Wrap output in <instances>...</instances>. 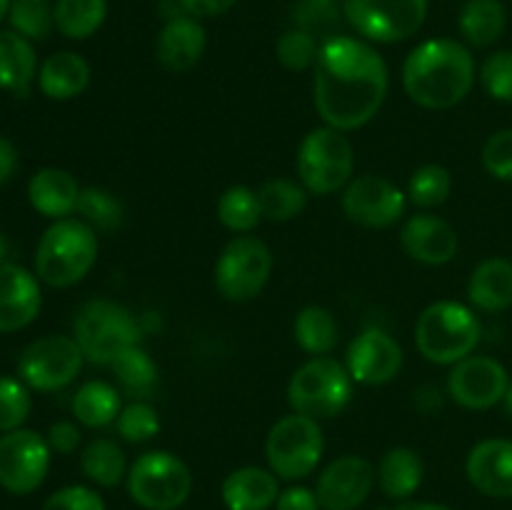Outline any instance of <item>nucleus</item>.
<instances>
[{"label":"nucleus","instance_id":"f3484780","mask_svg":"<svg viewBox=\"0 0 512 510\" xmlns=\"http://www.w3.org/2000/svg\"><path fill=\"white\" fill-rule=\"evenodd\" d=\"M345 368L358 385H385L403 368V348L385 330L368 328L350 340Z\"/></svg>","mask_w":512,"mask_h":510},{"label":"nucleus","instance_id":"c03bdc74","mask_svg":"<svg viewBox=\"0 0 512 510\" xmlns=\"http://www.w3.org/2000/svg\"><path fill=\"white\" fill-rule=\"evenodd\" d=\"M483 168L495 180L512 183V128L498 130L483 145Z\"/></svg>","mask_w":512,"mask_h":510},{"label":"nucleus","instance_id":"f03ea898","mask_svg":"<svg viewBox=\"0 0 512 510\" xmlns=\"http://www.w3.org/2000/svg\"><path fill=\"white\" fill-rule=\"evenodd\" d=\"M478 68L468 45L453 38H430L415 45L403 63V90L415 105L448 110L473 90Z\"/></svg>","mask_w":512,"mask_h":510},{"label":"nucleus","instance_id":"c85d7f7f","mask_svg":"<svg viewBox=\"0 0 512 510\" xmlns=\"http://www.w3.org/2000/svg\"><path fill=\"white\" fill-rule=\"evenodd\" d=\"M123 410V395L105 380H88L73 395V415L85 428H108Z\"/></svg>","mask_w":512,"mask_h":510},{"label":"nucleus","instance_id":"a18cd8bd","mask_svg":"<svg viewBox=\"0 0 512 510\" xmlns=\"http://www.w3.org/2000/svg\"><path fill=\"white\" fill-rule=\"evenodd\" d=\"M40 510H105V503L88 485H68L55 490Z\"/></svg>","mask_w":512,"mask_h":510},{"label":"nucleus","instance_id":"ea45409f","mask_svg":"<svg viewBox=\"0 0 512 510\" xmlns=\"http://www.w3.org/2000/svg\"><path fill=\"white\" fill-rule=\"evenodd\" d=\"M33 410L30 388L20 378L0 375V435L23 428Z\"/></svg>","mask_w":512,"mask_h":510},{"label":"nucleus","instance_id":"3c124183","mask_svg":"<svg viewBox=\"0 0 512 510\" xmlns=\"http://www.w3.org/2000/svg\"><path fill=\"white\" fill-rule=\"evenodd\" d=\"M158 13L163 15L165 23H168V20H175V18H183V15H190L183 0H160Z\"/></svg>","mask_w":512,"mask_h":510},{"label":"nucleus","instance_id":"423d86ee","mask_svg":"<svg viewBox=\"0 0 512 510\" xmlns=\"http://www.w3.org/2000/svg\"><path fill=\"white\" fill-rule=\"evenodd\" d=\"M355 380L348 368L330 355H315L300 365L288 383V403L293 413L313 420H330L348 408Z\"/></svg>","mask_w":512,"mask_h":510},{"label":"nucleus","instance_id":"4468645a","mask_svg":"<svg viewBox=\"0 0 512 510\" xmlns=\"http://www.w3.org/2000/svg\"><path fill=\"white\" fill-rule=\"evenodd\" d=\"M343 213L365 228H390L408 205V193L383 175H358L343 188Z\"/></svg>","mask_w":512,"mask_h":510},{"label":"nucleus","instance_id":"a878e982","mask_svg":"<svg viewBox=\"0 0 512 510\" xmlns=\"http://www.w3.org/2000/svg\"><path fill=\"white\" fill-rule=\"evenodd\" d=\"M468 300L485 313H500L512 305V260L488 258L468 280Z\"/></svg>","mask_w":512,"mask_h":510},{"label":"nucleus","instance_id":"8fccbe9b","mask_svg":"<svg viewBox=\"0 0 512 510\" xmlns=\"http://www.w3.org/2000/svg\"><path fill=\"white\" fill-rule=\"evenodd\" d=\"M18 170V150L8 138L0 135V185L8 183Z\"/></svg>","mask_w":512,"mask_h":510},{"label":"nucleus","instance_id":"de8ad7c7","mask_svg":"<svg viewBox=\"0 0 512 510\" xmlns=\"http://www.w3.org/2000/svg\"><path fill=\"white\" fill-rule=\"evenodd\" d=\"M275 510H320V500L315 490L305 488V485H290V488L280 490Z\"/></svg>","mask_w":512,"mask_h":510},{"label":"nucleus","instance_id":"09e8293b","mask_svg":"<svg viewBox=\"0 0 512 510\" xmlns=\"http://www.w3.org/2000/svg\"><path fill=\"white\" fill-rule=\"evenodd\" d=\"M188 13L193 18H218V15H225L230 8H233L238 0H183Z\"/></svg>","mask_w":512,"mask_h":510},{"label":"nucleus","instance_id":"bb28decb","mask_svg":"<svg viewBox=\"0 0 512 510\" xmlns=\"http://www.w3.org/2000/svg\"><path fill=\"white\" fill-rule=\"evenodd\" d=\"M375 473H378V485L380 490H383L385 498L408 500L413 498L420 490V485H423L425 465L423 458H420L413 448L398 445V448H390L388 453L380 458Z\"/></svg>","mask_w":512,"mask_h":510},{"label":"nucleus","instance_id":"72a5a7b5","mask_svg":"<svg viewBox=\"0 0 512 510\" xmlns=\"http://www.w3.org/2000/svg\"><path fill=\"white\" fill-rule=\"evenodd\" d=\"M218 220L223 223V228H228L235 235H248L263 220V210H260L258 190L248 188V185H230L228 190H223V195L218 198Z\"/></svg>","mask_w":512,"mask_h":510},{"label":"nucleus","instance_id":"b1692460","mask_svg":"<svg viewBox=\"0 0 512 510\" xmlns=\"http://www.w3.org/2000/svg\"><path fill=\"white\" fill-rule=\"evenodd\" d=\"M90 85V65L73 50H58L40 63L38 88L48 100H73Z\"/></svg>","mask_w":512,"mask_h":510},{"label":"nucleus","instance_id":"7ed1b4c3","mask_svg":"<svg viewBox=\"0 0 512 510\" xmlns=\"http://www.w3.org/2000/svg\"><path fill=\"white\" fill-rule=\"evenodd\" d=\"M98 263V233L80 218L53 220L35 245L33 273L48 288L78 285Z\"/></svg>","mask_w":512,"mask_h":510},{"label":"nucleus","instance_id":"1a4fd4ad","mask_svg":"<svg viewBox=\"0 0 512 510\" xmlns=\"http://www.w3.org/2000/svg\"><path fill=\"white\" fill-rule=\"evenodd\" d=\"M325 438L318 420L308 415H285L265 438V458L280 480H303L318 470L323 460Z\"/></svg>","mask_w":512,"mask_h":510},{"label":"nucleus","instance_id":"5fc2aeb1","mask_svg":"<svg viewBox=\"0 0 512 510\" xmlns=\"http://www.w3.org/2000/svg\"><path fill=\"white\" fill-rule=\"evenodd\" d=\"M5 255H8V240H5V235L0 233V265L5 263Z\"/></svg>","mask_w":512,"mask_h":510},{"label":"nucleus","instance_id":"5701e85b","mask_svg":"<svg viewBox=\"0 0 512 510\" xmlns=\"http://www.w3.org/2000/svg\"><path fill=\"white\" fill-rule=\"evenodd\" d=\"M278 480L270 468L243 465L223 480L220 498L228 510H270L280 498Z\"/></svg>","mask_w":512,"mask_h":510},{"label":"nucleus","instance_id":"ddd939ff","mask_svg":"<svg viewBox=\"0 0 512 510\" xmlns=\"http://www.w3.org/2000/svg\"><path fill=\"white\" fill-rule=\"evenodd\" d=\"M50 445L38 430L18 428L0 435V488L10 495H30L45 483Z\"/></svg>","mask_w":512,"mask_h":510},{"label":"nucleus","instance_id":"0eeeda50","mask_svg":"<svg viewBox=\"0 0 512 510\" xmlns=\"http://www.w3.org/2000/svg\"><path fill=\"white\" fill-rule=\"evenodd\" d=\"M295 165L300 185L310 195H333L353 180L355 148L348 133L320 125L300 140Z\"/></svg>","mask_w":512,"mask_h":510},{"label":"nucleus","instance_id":"6ab92c4d","mask_svg":"<svg viewBox=\"0 0 512 510\" xmlns=\"http://www.w3.org/2000/svg\"><path fill=\"white\" fill-rule=\"evenodd\" d=\"M400 245L423 265H445L458 255L460 240L453 225L433 213H418L400 228Z\"/></svg>","mask_w":512,"mask_h":510},{"label":"nucleus","instance_id":"473e14b6","mask_svg":"<svg viewBox=\"0 0 512 510\" xmlns=\"http://www.w3.org/2000/svg\"><path fill=\"white\" fill-rule=\"evenodd\" d=\"M110 368H113L115 378H118L120 390L128 398L150 400L155 390H158V365L140 345L125 350Z\"/></svg>","mask_w":512,"mask_h":510},{"label":"nucleus","instance_id":"9b49d317","mask_svg":"<svg viewBox=\"0 0 512 510\" xmlns=\"http://www.w3.org/2000/svg\"><path fill=\"white\" fill-rule=\"evenodd\" d=\"M273 273V250L255 235H235L218 255L215 288L225 300L245 303L260 295Z\"/></svg>","mask_w":512,"mask_h":510},{"label":"nucleus","instance_id":"412c9836","mask_svg":"<svg viewBox=\"0 0 512 510\" xmlns=\"http://www.w3.org/2000/svg\"><path fill=\"white\" fill-rule=\"evenodd\" d=\"M205 45H208V35L200 20L193 15H183L163 25L155 43V55H158V63L170 73H188L200 63Z\"/></svg>","mask_w":512,"mask_h":510},{"label":"nucleus","instance_id":"2f4dec72","mask_svg":"<svg viewBox=\"0 0 512 510\" xmlns=\"http://www.w3.org/2000/svg\"><path fill=\"white\" fill-rule=\"evenodd\" d=\"M293 335L295 343L310 353L315 355H330L338 345V320L335 315L330 313L328 308L323 305H308V308L300 310L295 315L293 323Z\"/></svg>","mask_w":512,"mask_h":510},{"label":"nucleus","instance_id":"49530a36","mask_svg":"<svg viewBox=\"0 0 512 510\" xmlns=\"http://www.w3.org/2000/svg\"><path fill=\"white\" fill-rule=\"evenodd\" d=\"M45 440H48L50 450L58 455H70L78 450L80 440H83V435H80V428L75 423H70V420H58V423H53L48 428V435H45Z\"/></svg>","mask_w":512,"mask_h":510},{"label":"nucleus","instance_id":"20e7f679","mask_svg":"<svg viewBox=\"0 0 512 510\" xmlns=\"http://www.w3.org/2000/svg\"><path fill=\"white\" fill-rule=\"evenodd\" d=\"M483 325L473 308L458 300L430 303L415 323V348L428 363L455 365L475 353Z\"/></svg>","mask_w":512,"mask_h":510},{"label":"nucleus","instance_id":"dca6fc26","mask_svg":"<svg viewBox=\"0 0 512 510\" xmlns=\"http://www.w3.org/2000/svg\"><path fill=\"white\" fill-rule=\"evenodd\" d=\"M375 465L363 455H340L318 475L315 495L323 510H355L373 493Z\"/></svg>","mask_w":512,"mask_h":510},{"label":"nucleus","instance_id":"864d4df0","mask_svg":"<svg viewBox=\"0 0 512 510\" xmlns=\"http://www.w3.org/2000/svg\"><path fill=\"white\" fill-rule=\"evenodd\" d=\"M503 405H505V410H508V415H512V378H510V383H508V390H505Z\"/></svg>","mask_w":512,"mask_h":510},{"label":"nucleus","instance_id":"9d476101","mask_svg":"<svg viewBox=\"0 0 512 510\" xmlns=\"http://www.w3.org/2000/svg\"><path fill=\"white\" fill-rule=\"evenodd\" d=\"M343 18L368 43H400L428 18V0H343Z\"/></svg>","mask_w":512,"mask_h":510},{"label":"nucleus","instance_id":"cd10ccee","mask_svg":"<svg viewBox=\"0 0 512 510\" xmlns=\"http://www.w3.org/2000/svg\"><path fill=\"white\" fill-rule=\"evenodd\" d=\"M508 25L503 0H468L460 8L458 28L460 35L473 48H490L498 43Z\"/></svg>","mask_w":512,"mask_h":510},{"label":"nucleus","instance_id":"a19ab883","mask_svg":"<svg viewBox=\"0 0 512 510\" xmlns=\"http://www.w3.org/2000/svg\"><path fill=\"white\" fill-rule=\"evenodd\" d=\"M115 430L125 443H145L160 433V415L148 400H133V403L123 405L118 420H115Z\"/></svg>","mask_w":512,"mask_h":510},{"label":"nucleus","instance_id":"7c9ffc66","mask_svg":"<svg viewBox=\"0 0 512 510\" xmlns=\"http://www.w3.org/2000/svg\"><path fill=\"white\" fill-rule=\"evenodd\" d=\"M55 30L70 40H88L108 18V0H55Z\"/></svg>","mask_w":512,"mask_h":510},{"label":"nucleus","instance_id":"f704fd0d","mask_svg":"<svg viewBox=\"0 0 512 510\" xmlns=\"http://www.w3.org/2000/svg\"><path fill=\"white\" fill-rule=\"evenodd\" d=\"M308 190L290 178H273L260 185L258 200L265 220L273 223H288L298 218L308 205Z\"/></svg>","mask_w":512,"mask_h":510},{"label":"nucleus","instance_id":"a211bd4d","mask_svg":"<svg viewBox=\"0 0 512 510\" xmlns=\"http://www.w3.org/2000/svg\"><path fill=\"white\" fill-rule=\"evenodd\" d=\"M43 290L33 270L5 260L0 265V333H18L38 318Z\"/></svg>","mask_w":512,"mask_h":510},{"label":"nucleus","instance_id":"37998d69","mask_svg":"<svg viewBox=\"0 0 512 510\" xmlns=\"http://www.w3.org/2000/svg\"><path fill=\"white\" fill-rule=\"evenodd\" d=\"M338 3H313V0H300L293 10L295 28H303L313 35H328L333 38L335 25L340 23Z\"/></svg>","mask_w":512,"mask_h":510},{"label":"nucleus","instance_id":"e433bc0d","mask_svg":"<svg viewBox=\"0 0 512 510\" xmlns=\"http://www.w3.org/2000/svg\"><path fill=\"white\" fill-rule=\"evenodd\" d=\"M453 193V175L438 163H428L415 170L408 180V200L418 208H438Z\"/></svg>","mask_w":512,"mask_h":510},{"label":"nucleus","instance_id":"393cba45","mask_svg":"<svg viewBox=\"0 0 512 510\" xmlns=\"http://www.w3.org/2000/svg\"><path fill=\"white\" fill-rule=\"evenodd\" d=\"M38 53L28 38L15 30H0V90L28 98L38 83Z\"/></svg>","mask_w":512,"mask_h":510},{"label":"nucleus","instance_id":"4be33fe9","mask_svg":"<svg viewBox=\"0 0 512 510\" xmlns=\"http://www.w3.org/2000/svg\"><path fill=\"white\" fill-rule=\"evenodd\" d=\"M83 188L73 173L63 168H40L28 180V200L35 213L50 220L73 218Z\"/></svg>","mask_w":512,"mask_h":510},{"label":"nucleus","instance_id":"58836bf2","mask_svg":"<svg viewBox=\"0 0 512 510\" xmlns=\"http://www.w3.org/2000/svg\"><path fill=\"white\" fill-rule=\"evenodd\" d=\"M320 45L323 43L318 40V35L308 33L303 28H290L278 38L275 55H278V63L285 70L303 73V70H310L315 65L320 55Z\"/></svg>","mask_w":512,"mask_h":510},{"label":"nucleus","instance_id":"aec40b11","mask_svg":"<svg viewBox=\"0 0 512 510\" xmlns=\"http://www.w3.org/2000/svg\"><path fill=\"white\" fill-rule=\"evenodd\" d=\"M465 475L488 498H512V440L485 438L470 448Z\"/></svg>","mask_w":512,"mask_h":510},{"label":"nucleus","instance_id":"79ce46f5","mask_svg":"<svg viewBox=\"0 0 512 510\" xmlns=\"http://www.w3.org/2000/svg\"><path fill=\"white\" fill-rule=\"evenodd\" d=\"M480 85L498 103H512V50H498L480 65Z\"/></svg>","mask_w":512,"mask_h":510},{"label":"nucleus","instance_id":"6e6d98bb","mask_svg":"<svg viewBox=\"0 0 512 510\" xmlns=\"http://www.w3.org/2000/svg\"><path fill=\"white\" fill-rule=\"evenodd\" d=\"M10 3L13 0H0V23H3L5 18H8V10H10Z\"/></svg>","mask_w":512,"mask_h":510},{"label":"nucleus","instance_id":"f8f14e48","mask_svg":"<svg viewBox=\"0 0 512 510\" xmlns=\"http://www.w3.org/2000/svg\"><path fill=\"white\" fill-rule=\"evenodd\" d=\"M85 355L73 335H43L23 348L18 378L38 393H58L80 375Z\"/></svg>","mask_w":512,"mask_h":510},{"label":"nucleus","instance_id":"c9c22d12","mask_svg":"<svg viewBox=\"0 0 512 510\" xmlns=\"http://www.w3.org/2000/svg\"><path fill=\"white\" fill-rule=\"evenodd\" d=\"M78 215L95 233L98 230L100 233H110V230H118L123 225L125 208L113 190L90 185V188H83V193H80Z\"/></svg>","mask_w":512,"mask_h":510},{"label":"nucleus","instance_id":"603ef678","mask_svg":"<svg viewBox=\"0 0 512 510\" xmlns=\"http://www.w3.org/2000/svg\"><path fill=\"white\" fill-rule=\"evenodd\" d=\"M393 510H453L448 505H440V503H415V500H405V503L395 505Z\"/></svg>","mask_w":512,"mask_h":510},{"label":"nucleus","instance_id":"f257e3e1","mask_svg":"<svg viewBox=\"0 0 512 510\" xmlns=\"http://www.w3.org/2000/svg\"><path fill=\"white\" fill-rule=\"evenodd\" d=\"M388 88V63L368 40L353 35L323 40L313 65V105L323 125L343 133L363 128L383 108Z\"/></svg>","mask_w":512,"mask_h":510},{"label":"nucleus","instance_id":"2eb2a0df","mask_svg":"<svg viewBox=\"0 0 512 510\" xmlns=\"http://www.w3.org/2000/svg\"><path fill=\"white\" fill-rule=\"evenodd\" d=\"M510 375L490 355H468L448 373V395L465 410H488L503 403Z\"/></svg>","mask_w":512,"mask_h":510},{"label":"nucleus","instance_id":"c756f323","mask_svg":"<svg viewBox=\"0 0 512 510\" xmlns=\"http://www.w3.org/2000/svg\"><path fill=\"white\" fill-rule=\"evenodd\" d=\"M80 468L90 483L100 488H115L128 478V460L113 438H93L80 453Z\"/></svg>","mask_w":512,"mask_h":510},{"label":"nucleus","instance_id":"6e6552de","mask_svg":"<svg viewBox=\"0 0 512 510\" xmlns=\"http://www.w3.org/2000/svg\"><path fill=\"white\" fill-rule=\"evenodd\" d=\"M128 495L143 510H178L193 493V473L178 455L148 450L128 468Z\"/></svg>","mask_w":512,"mask_h":510},{"label":"nucleus","instance_id":"4c0bfd02","mask_svg":"<svg viewBox=\"0 0 512 510\" xmlns=\"http://www.w3.org/2000/svg\"><path fill=\"white\" fill-rule=\"evenodd\" d=\"M10 30L28 38L30 43L45 40L55 28L53 5L48 0H13L8 10Z\"/></svg>","mask_w":512,"mask_h":510},{"label":"nucleus","instance_id":"39448f33","mask_svg":"<svg viewBox=\"0 0 512 510\" xmlns=\"http://www.w3.org/2000/svg\"><path fill=\"white\" fill-rule=\"evenodd\" d=\"M73 338L78 340L88 363L113 365L125 350L140 345L143 325L123 303L93 298L80 305L73 320Z\"/></svg>","mask_w":512,"mask_h":510},{"label":"nucleus","instance_id":"4d7b16f0","mask_svg":"<svg viewBox=\"0 0 512 510\" xmlns=\"http://www.w3.org/2000/svg\"><path fill=\"white\" fill-rule=\"evenodd\" d=\"M313 3H338V0H313Z\"/></svg>","mask_w":512,"mask_h":510}]
</instances>
